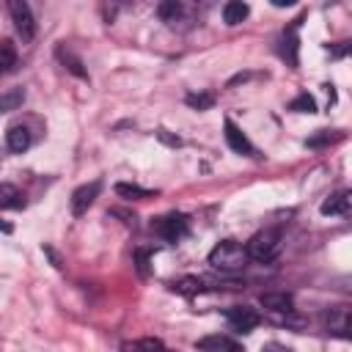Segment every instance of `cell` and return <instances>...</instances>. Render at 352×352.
<instances>
[{"label":"cell","instance_id":"6da1fadb","mask_svg":"<svg viewBox=\"0 0 352 352\" xmlns=\"http://www.w3.org/2000/svg\"><path fill=\"white\" fill-rule=\"evenodd\" d=\"M248 261H250L248 258V250L236 239H223L209 253V264L214 270H223V272H239V270L248 267Z\"/></svg>","mask_w":352,"mask_h":352},{"label":"cell","instance_id":"7a4b0ae2","mask_svg":"<svg viewBox=\"0 0 352 352\" xmlns=\"http://www.w3.org/2000/svg\"><path fill=\"white\" fill-rule=\"evenodd\" d=\"M245 250H248V258H250V261H261V264L272 261V258L280 253V231L264 228V231L253 234L250 242L245 245Z\"/></svg>","mask_w":352,"mask_h":352},{"label":"cell","instance_id":"3957f363","mask_svg":"<svg viewBox=\"0 0 352 352\" xmlns=\"http://www.w3.org/2000/svg\"><path fill=\"white\" fill-rule=\"evenodd\" d=\"M8 11H11V19H14L16 33H19L25 41H30V38L36 36V22H33V14H30V6L22 3V0H11V3H8Z\"/></svg>","mask_w":352,"mask_h":352},{"label":"cell","instance_id":"277c9868","mask_svg":"<svg viewBox=\"0 0 352 352\" xmlns=\"http://www.w3.org/2000/svg\"><path fill=\"white\" fill-rule=\"evenodd\" d=\"M151 228L162 236V239H168V242H176V239H182L184 234H187V217L184 214H165V217H157L154 223H151Z\"/></svg>","mask_w":352,"mask_h":352},{"label":"cell","instance_id":"5b68a950","mask_svg":"<svg viewBox=\"0 0 352 352\" xmlns=\"http://www.w3.org/2000/svg\"><path fill=\"white\" fill-rule=\"evenodd\" d=\"M228 324L236 330V333H250L256 324H258V311L256 308H250V305H234L228 314Z\"/></svg>","mask_w":352,"mask_h":352},{"label":"cell","instance_id":"8992f818","mask_svg":"<svg viewBox=\"0 0 352 352\" xmlns=\"http://www.w3.org/2000/svg\"><path fill=\"white\" fill-rule=\"evenodd\" d=\"M99 190H102V182H91V184H82L72 192V214H85L88 206L99 198Z\"/></svg>","mask_w":352,"mask_h":352},{"label":"cell","instance_id":"52a82bcc","mask_svg":"<svg viewBox=\"0 0 352 352\" xmlns=\"http://www.w3.org/2000/svg\"><path fill=\"white\" fill-rule=\"evenodd\" d=\"M258 302H261L267 311H275V314H289V311L294 308V300H292V294H286V292H264V294L258 297Z\"/></svg>","mask_w":352,"mask_h":352},{"label":"cell","instance_id":"ba28073f","mask_svg":"<svg viewBox=\"0 0 352 352\" xmlns=\"http://www.w3.org/2000/svg\"><path fill=\"white\" fill-rule=\"evenodd\" d=\"M226 143H228L236 154H248V157L253 154V146H250V140L245 138V132H242L234 121H228V118H226Z\"/></svg>","mask_w":352,"mask_h":352},{"label":"cell","instance_id":"9c48e42d","mask_svg":"<svg viewBox=\"0 0 352 352\" xmlns=\"http://www.w3.org/2000/svg\"><path fill=\"white\" fill-rule=\"evenodd\" d=\"M349 201H352V192L349 190H338L322 204V214H346L349 212Z\"/></svg>","mask_w":352,"mask_h":352},{"label":"cell","instance_id":"30bf717a","mask_svg":"<svg viewBox=\"0 0 352 352\" xmlns=\"http://www.w3.org/2000/svg\"><path fill=\"white\" fill-rule=\"evenodd\" d=\"M324 324L330 327V333H338V336H349V311L346 308H336V311H327L324 314Z\"/></svg>","mask_w":352,"mask_h":352},{"label":"cell","instance_id":"8fae6325","mask_svg":"<svg viewBox=\"0 0 352 352\" xmlns=\"http://www.w3.org/2000/svg\"><path fill=\"white\" fill-rule=\"evenodd\" d=\"M6 143H8V148L11 151H16V154H22L28 146H30V132L25 129V126H8V132H6Z\"/></svg>","mask_w":352,"mask_h":352},{"label":"cell","instance_id":"7c38bea8","mask_svg":"<svg viewBox=\"0 0 352 352\" xmlns=\"http://www.w3.org/2000/svg\"><path fill=\"white\" fill-rule=\"evenodd\" d=\"M248 14H250V8H248V3H242V0H231V3L223 6V22H226V25H239Z\"/></svg>","mask_w":352,"mask_h":352},{"label":"cell","instance_id":"4fadbf2b","mask_svg":"<svg viewBox=\"0 0 352 352\" xmlns=\"http://www.w3.org/2000/svg\"><path fill=\"white\" fill-rule=\"evenodd\" d=\"M170 289H173L176 294L192 297V294H201V292H204V280H201V278H195V275H184V278L173 280V283H170Z\"/></svg>","mask_w":352,"mask_h":352},{"label":"cell","instance_id":"5bb4252c","mask_svg":"<svg viewBox=\"0 0 352 352\" xmlns=\"http://www.w3.org/2000/svg\"><path fill=\"white\" fill-rule=\"evenodd\" d=\"M195 346H198L201 352H228V349L234 346V341L226 338V336H206V338H198Z\"/></svg>","mask_w":352,"mask_h":352},{"label":"cell","instance_id":"9a60e30c","mask_svg":"<svg viewBox=\"0 0 352 352\" xmlns=\"http://www.w3.org/2000/svg\"><path fill=\"white\" fill-rule=\"evenodd\" d=\"M25 198L14 184H0V209H22Z\"/></svg>","mask_w":352,"mask_h":352},{"label":"cell","instance_id":"2e32d148","mask_svg":"<svg viewBox=\"0 0 352 352\" xmlns=\"http://www.w3.org/2000/svg\"><path fill=\"white\" fill-rule=\"evenodd\" d=\"M157 349H162L160 338H135L121 344V352H157Z\"/></svg>","mask_w":352,"mask_h":352},{"label":"cell","instance_id":"e0dca14e","mask_svg":"<svg viewBox=\"0 0 352 352\" xmlns=\"http://www.w3.org/2000/svg\"><path fill=\"white\" fill-rule=\"evenodd\" d=\"M25 102V91L22 88H11L6 94H0V113H11V110H19Z\"/></svg>","mask_w":352,"mask_h":352},{"label":"cell","instance_id":"ac0fdd59","mask_svg":"<svg viewBox=\"0 0 352 352\" xmlns=\"http://www.w3.org/2000/svg\"><path fill=\"white\" fill-rule=\"evenodd\" d=\"M116 192L121 198H132V201H143V198H151L154 192L146 190V187H138V184H129V182H118L116 184Z\"/></svg>","mask_w":352,"mask_h":352},{"label":"cell","instance_id":"d6986e66","mask_svg":"<svg viewBox=\"0 0 352 352\" xmlns=\"http://www.w3.org/2000/svg\"><path fill=\"white\" fill-rule=\"evenodd\" d=\"M294 28H297V22H294ZM294 28L289 33H283V50H280L292 69H297V36H294Z\"/></svg>","mask_w":352,"mask_h":352},{"label":"cell","instance_id":"ffe728a7","mask_svg":"<svg viewBox=\"0 0 352 352\" xmlns=\"http://www.w3.org/2000/svg\"><path fill=\"white\" fill-rule=\"evenodd\" d=\"M14 66H16V47L8 38H3L0 41V72H11Z\"/></svg>","mask_w":352,"mask_h":352},{"label":"cell","instance_id":"44dd1931","mask_svg":"<svg viewBox=\"0 0 352 352\" xmlns=\"http://www.w3.org/2000/svg\"><path fill=\"white\" fill-rule=\"evenodd\" d=\"M184 102L192 107V110H209L214 104V94H187Z\"/></svg>","mask_w":352,"mask_h":352},{"label":"cell","instance_id":"7402d4cb","mask_svg":"<svg viewBox=\"0 0 352 352\" xmlns=\"http://www.w3.org/2000/svg\"><path fill=\"white\" fill-rule=\"evenodd\" d=\"M289 110H292V113H314V110H316V102H314V96L300 94V96H294V99L289 102Z\"/></svg>","mask_w":352,"mask_h":352},{"label":"cell","instance_id":"603a6c76","mask_svg":"<svg viewBox=\"0 0 352 352\" xmlns=\"http://www.w3.org/2000/svg\"><path fill=\"white\" fill-rule=\"evenodd\" d=\"M179 14H182V6H179L176 0H170V3H162V6H160V16H162L168 25H176Z\"/></svg>","mask_w":352,"mask_h":352},{"label":"cell","instance_id":"cb8c5ba5","mask_svg":"<svg viewBox=\"0 0 352 352\" xmlns=\"http://www.w3.org/2000/svg\"><path fill=\"white\" fill-rule=\"evenodd\" d=\"M336 140H341V135H330V132H319L316 138H311V140H308V146H311V148H316V146H327V143H336Z\"/></svg>","mask_w":352,"mask_h":352},{"label":"cell","instance_id":"d4e9b609","mask_svg":"<svg viewBox=\"0 0 352 352\" xmlns=\"http://www.w3.org/2000/svg\"><path fill=\"white\" fill-rule=\"evenodd\" d=\"M138 272L148 275V250H138Z\"/></svg>","mask_w":352,"mask_h":352},{"label":"cell","instance_id":"484cf974","mask_svg":"<svg viewBox=\"0 0 352 352\" xmlns=\"http://www.w3.org/2000/svg\"><path fill=\"white\" fill-rule=\"evenodd\" d=\"M157 138H160L162 143H168V146H182V140H179V138L168 135V129H160V132H157Z\"/></svg>","mask_w":352,"mask_h":352},{"label":"cell","instance_id":"4316f807","mask_svg":"<svg viewBox=\"0 0 352 352\" xmlns=\"http://www.w3.org/2000/svg\"><path fill=\"white\" fill-rule=\"evenodd\" d=\"M261 352H294V349H289L286 344H278V341H270V344H264V349Z\"/></svg>","mask_w":352,"mask_h":352},{"label":"cell","instance_id":"83f0119b","mask_svg":"<svg viewBox=\"0 0 352 352\" xmlns=\"http://www.w3.org/2000/svg\"><path fill=\"white\" fill-rule=\"evenodd\" d=\"M0 231H6V234H8V231H11V226H8V223H0Z\"/></svg>","mask_w":352,"mask_h":352},{"label":"cell","instance_id":"f1b7e54d","mask_svg":"<svg viewBox=\"0 0 352 352\" xmlns=\"http://www.w3.org/2000/svg\"><path fill=\"white\" fill-rule=\"evenodd\" d=\"M228 352H245V349H242V346H236V344H234V346H231V349H228Z\"/></svg>","mask_w":352,"mask_h":352},{"label":"cell","instance_id":"f546056e","mask_svg":"<svg viewBox=\"0 0 352 352\" xmlns=\"http://www.w3.org/2000/svg\"><path fill=\"white\" fill-rule=\"evenodd\" d=\"M157 352H173V349H165V346H162V349H157Z\"/></svg>","mask_w":352,"mask_h":352}]
</instances>
